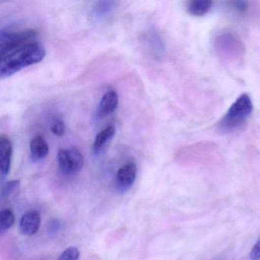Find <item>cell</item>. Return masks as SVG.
Wrapping results in <instances>:
<instances>
[{"mask_svg": "<svg viewBox=\"0 0 260 260\" xmlns=\"http://www.w3.org/2000/svg\"><path fill=\"white\" fill-rule=\"evenodd\" d=\"M29 147L31 156L36 159H44L49 153L48 143L41 135H37L32 138L30 142Z\"/></svg>", "mask_w": 260, "mask_h": 260, "instance_id": "10", "label": "cell"}, {"mask_svg": "<svg viewBox=\"0 0 260 260\" xmlns=\"http://www.w3.org/2000/svg\"><path fill=\"white\" fill-rule=\"evenodd\" d=\"M212 1L210 0H192L190 1L187 6V11L192 16H205L211 10L212 7Z\"/></svg>", "mask_w": 260, "mask_h": 260, "instance_id": "11", "label": "cell"}, {"mask_svg": "<svg viewBox=\"0 0 260 260\" xmlns=\"http://www.w3.org/2000/svg\"><path fill=\"white\" fill-rule=\"evenodd\" d=\"M13 144L7 137L2 135L0 138V170L4 176L8 175L11 165Z\"/></svg>", "mask_w": 260, "mask_h": 260, "instance_id": "8", "label": "cell"}, {"mask_svg": "<svg viewBox=\"0 0 260 260\" xmlns=\"http://www.w3.org/2000/svg\"><path fill=\"white\" fill-rule=\"evenodd\" d=\"M118 104V95L116 91H109L103 95L100 102L98 111L99 115L105 117L112 113L116 109Z\"/></svg>", "mask_w": 260, "mask_h": 260, "instance_id": "9", "label": "cell"}, {"mask_svg": "<svg viewBox=\"0 0 260 260\" xmlns=\"http://www.w3.org/2000/svg\"><path fill=\"white\" fill-rule=\"evenodd\" d=\"M231 7L236 11L238 13H244L248 9V4L246 2H243V1H236V2L231 3Z\"/></svg>", "mask_w": 260, "mask_h": 260, "instance_id": "17", "label": "cell"}, {"mask_svg": "<svg viewBox=\"0 0 260 260\" xmlns=\"http://www.w3.org/2000/svg\"><path fill=\"white\" fill-rule=\"evenodd\" d=\"M20 185V181L19 179H14V180L10 181L6 184L4 188V194L9 196L12 192L17 189Z\"/></svg>", "mask_w": 260, "mask_h": 260, "instance_id": "16", "label": "cell"}, {"mask_svg": "<svg viewBox=\"0 0 260 260\" xmlns=\"http://www.w3.org/2000/svg\"><path fill=\"white\" fill-rule=\"evenodd\" d=\"M51 131L56 136L61 137L65 133V124L62 120L57 119L53 123Z\"/></svg>", "mask_w": 260, "mask_h": 260, "instance_id": "15", "label": "cell"}, {"mask_svg": "<svg viewBox=\"0 0 260 260\" xmlns=\"http://www.w3.org/2000/svg\"><path fill=\"white\" fill-rule=\"evenodd\" d=\"M214 45L219 57L226 61H238L244 56V45L234 33H220L215 38Z\"/></svg>", "mask_w": 260, "mask_h": 260, "instance_id": "3", "label": "cell"}, {"mask_svg": "<svg viewBox=\"0 0 260 260\" xmlns=\"http://www.w3.org/2000/svg\"><path fill=\"white\" fill-rule=\"evenodd\" d=\"M115 134V127L113 125H109L103 129L95 137L93 143V151L99 153L106 144L113 138Z\"/></svg>", "mask_w": 260, "mask_h": 260, "instance_id": "12", "label": "cell"}, {"mask_svg": "<svg viewBox=\"0 0 260 260\" xmlns=\"http://www.w3.org/2000/svg\"><path fill=\"white\" fill-rule=\"evenodd\" d=\"M138 168L134 162H127L120 167L117 172V185L122 191L128 189L136 179Z\"/></svg>", "mask_w": 260, "mask_h": 260, "instance_id": "6", "label": "cell"}, {"mask_svg": "<svg viewBox=\"0 0 260 260\" xmlns=\"http://www.w3.org/2000/svg\"><path fill=\"white\" fill-rule=\"evenodd\" d=\"M41 215L37 211H30L22 215L19 223L21 232L26 236L36 234L41 226Z\"/></svg>", "mask_w": 260, "mask_h": 260, "instance_id": "7", "label": "cell"}, {"mask_svg": "<svg viewBox=\"0 0 260 260\" xmlns=\"http://www.w3.org/2000/svg\"><path fill=\"white\" fill-rule=\"evenodd\" d=\"M253 110L252 100L247 94H242L231 105L217 124L223 135L234 133L243 127Z\"/></svg>", "mask_w": 260, "mask_h": 260, "instance_id": "2", "label": "cell"}, {"mask_svg": "<svg viewBox=\"0 0 260 260\" xmlns=\"http://www.w3.org/2000/svg\"><path fill=\"white\" fill-rule=\"evenodd\" d=\"M80 255L79 249L74 246H71L60 254L57 260H79Z\"/></svg>", "mask_w": 260, "mask_h": 260, "instance_id": "14", "label": "cell"}, {"mask_svg": "<svg viewBox=\"0 0 260 260\" xmlns=\"http://www.w3.org/2000/svg\"><path fill=\"white\" fill-rule=\"evenodd\" d=\"M15 214L13 210L6 208L0 212V232L8 231L15 223Z\"/></svg>", "mask_w": 260, "mask_h": 260, "instance_id": "13", "label": "cell"}, {"mask_svg": "<svg viewBox=\"0 0 260 260\" xmlns=\"http://www.w3.org/2000/svg\"><path fill=\"white\" fill-rule=\"evenodd\" d=\"M45 55L46 50L40 42L26 44L1 57L0 77L8 78L23 68L40 63Z\"/></svg>", "mask_w": 260, "mask_h": 260, "instance_id": "1", "label": "cell"}, {"mask_svg": "<svg viewBox=\"0 0 260 260\" xmlns=\"http://www.w3.org/2000/svg\"><path fill=\"white\" fill-rule=\"evenodd\" d=\"M57 162L59 168L63 173L76 174L83 169L84 157L77 149H60L57 153Z\"/></svg>", "mask_w": 260, "mask_h": 260, "instance_id": "5", "label": "cell"}, {"mask_svg": "<svg viewBox=\"0 0 260 260\" xmlns=\"http://www.w3.org/2000/svg\"><path fill=\"white\" fill-rule=\"evenodd\" d=\"M250 258L252 260L260 259V238L256 242L250 252Z\"/></svg>", "mask_w": 260, "mask_h": 260, "instance_id": "18", "label": "cell"}, {"mask_svg": "<svg viewBox=\"0 0 260 260\" xmlns=\"http://www.w3.org/2000/svg\"><path fill=\"white\" fill-rule=\"evenodd\" d=\"M37 32L34 30H1L0 53L1 57L30 42H36Z\"/></svg>", "mask_w": 260, "mask_h": 260, "instance_id": "4", "label": "cell"}]
</instances>
